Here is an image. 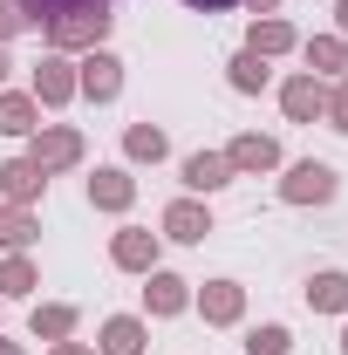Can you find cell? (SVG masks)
Returning <instances> with one entry per match:
<instances>
[{"mask_svg": "<svg viewBox=\"0 0 348 355\" xmlns=\"http://www.w3.org/2000/svg\"><path fill=\"white\" fill-rule=\"evenodd\" d=\"M321 191H328V171L321 164H301L294 171V198H321Z\"/></svg>", "mask_w": 348, "mask_h": 355, "instance_id": "cell-1", "label": "cell"}, {"mask_svg": "<svg viewBox=\"0 0 348 355\" xmlns=\"http://www.w3.org/2000/svg\"><path fill=\"white\" fill-rule=\"evenodd\" d=\"M184 7H205V14H218V7H232V0H184Z\"/></svg>", "mask_w": 348, "mask_h": 355, "instance_id": "cell-2", "label": "cell"}]
</instances>
